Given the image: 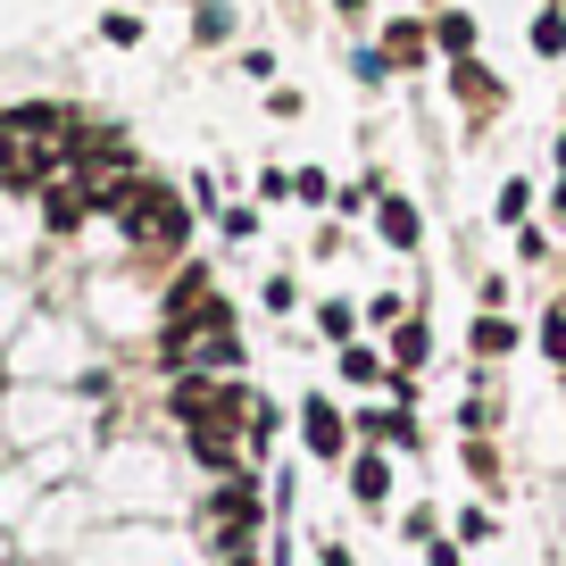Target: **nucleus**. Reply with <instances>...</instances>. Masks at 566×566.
Wrapping results in <instances>:
<instances>
[{"label":"nucleus","mask_w":566,"mask_h":566,"mask_svg":"<svg viewBox=\"0 0 566 566\" xmlns=\"http://www.w3.org/2000/svg\"><path fill=\"white\" fill-rule=\"evenodd\" d=\"M375 226H384V242H391V250H417V233H424L408 200H384V209H375Z\"/></svg>","instance_id":"obj_5"},{"label":"nucleus","mask_w":566,"mask_h":566,"mask_svg":"<svg viewBox=\"0 0 566 566\" xmlns=\"http://www.w3.org/2000/svg\"><path fill=\"white\" fill-rule=\"evenodd\" d=\"M384 59H391V67H417V59H424V25H391V34H384Z\"/></svg>","instance_id":"obj_9"},{"label":"nucleus","mask_w":566,"mask_h":566,"mask_svg":"<svg viewBox=\"0 0 566 566\" xmlns=\"http://www.w3.org/2000/svg\"><path fill=\"white\" fill-rule=\"evenodd\" d=\"M342 375H350V384H375L384 367H375V350H342Z\"/></svg>","instance_id":"obj_15"},{"label":"nucleus","mask_w":566,"mask_h":566,"mask_svg":"<svg viewBox=\"0 0 566 566\" xmlns=\"http://www.w3.org/2000/svg\"><path fill=\"white\" fill-rule=\"evenodd\" d=\"M350 492H358V500H367V509H384V492H391V467H384V459H375V450H367V459H358V467H350Z\"/></svg>","instance_id":"obj_8"},{"label":"nucleus","mask_w":566,"mask_h":566,"mask_svg":"<svg viewBox=\"0 0 566 566\" xmlns=\"http://www.w3.org/2000/svg\"><path fill=\"white\" fill-rule=\"evenodd\" d=\"M334 9H342V18H358V9H367V0H334Z\"/></svg>","instance_id":"obj_17"},{"label":"nucleus","mask_w":566,"mask_h":566,"mask_svg":"<svg viewBox=\"0 0 566 566\" xmlns=\"http://www.w3.org/2000/svg\"><path fill=\"white\" fill-rule=\"evenodd\" d=\"M475 350H483V358L516 350V325H509V317H483V325H475Z\"/></svg>","instance_id":"obj_12"},{"label":"nucleus","mask_w":566,"mask_h":566,"mask_svg":"<svg viewBox=\"0 0 566 566\" xmlns=\"http://www.w3.org/2000/svg\"><path fill=\"white\" fill-rule=\"evenodd\" d=\"M209 516H217V549H226V558H250V542H259V483L233 475Z\"/></svg>","instance_id":"obj_2"},{"label":"nucleus","mask_w":566,"mask_h":566,"mask_svg":"<svg viewBox=\"0 0 566 566\" xmlns=\"http://www.w3.org/2000/svg\"><path fill=\"white\" fill-rule=\"evenodd\" d=\"M433 42H442L450 59H467L475 51V18H467V9H442V18H433Z\"/></svg>","instance_id":"obj_7"},{"label":"nucleus","mask_w":566,"mask_h":566,"mask_svg":"<svg viewBox=\"0 0 566 566\" xmlns=\"http://www.w3.org/2000/svg\"><path fill=\"white\" fill-rule=\"evenodd\" d=\"M92 209H101V200H92V184H84V176H59V184H42V226H51V233H75Z\"/></svg>","instance_id":"obj_3"},{"label":"nucleus","mask_w":566,"mask_h":566,"mask_svg":"<svg viewBox=\"0 0 566 566\" xmlns=\"http://www.w3.org/2000/svg\"><path fill=\"white\" fill-rule=\"evenodd\" d=\"M558 167H566V134H558Z\"/></svg>","instance_id":"obj_18"},{"label":"nucleus","mask_w":566,"mask_h":566,"mask_svg":"<svg viewBox=\"0 0 566 566\" xmlns=\"http://www.w3.org/2000/svg\"><path fill=\"white\" fill-rule=\"evenodd\" d=\"M542 358H558V367H566V308H549V317H542Z\"/></svg>","instance_id":"obj_14"},{"label":"nucleus","mask_w":566,"mask_h":566,"mask_svg":"<svg viewBox=\"0 0 566 566\" xmlns=\"http://www.w3.org/2000/svg\"><path fill=\"white\" fill-rule=\"evenodd\" d=\"M226 566H250V558H226Z\"/></svg>","instance_id":"obj_20"},{"label":"nucleus","mask_w":566,"mask_h":566,"mask_svg":"<svg viewBox=\"0 0 566 566\" xmlns=\"http://www.w3.org/2000/svg\"><path fill=\"white\" fill-rule=\"evenodd\" d=\"M92 200L125 226L134 250H176L184 233H192V209H184L176 184H134V176H125V184H108V192H92Z\"/></svg>","instance_id":"obj_1"},{"label":"nucleus","mask_w":566,"mask_h":566,"mask_svg":"<svg viewBox=\"0 0 566 566\" xmlns=\"http://www.w3.org/2000/svg\"><path fill=\"white\" fill-rule=\"evenodd\" d=\"M533 51H542V59L566 51V18H558V9H542V18H533Z\"/></svg>","instance_id":"obj_11"},{"label":"nucleus","mask_w":566,"mask_h":566,"mask_svg":"<svg viewBox=\"0 0 566 566\" xmlns=\"http://www.w3.org/2000/svg\"><path fill=\"white\" fill-rule=\"evenodd\" d=\"M450 84L467 92V108H500V84H492V67H475V59H459V67H450Z\"/></svg>","instance_id":"obj_6"},{"label":"nucleus","mask_w":566,"mask_h":566,"mask_svg":"<svg viewBox=\"0 0 566 566\" xmlns=\"http://www.w3.org/2000/svg\"><path fill=\"white\" fill-rule=\"evenodd\" d=\"M391 358H400V367H424V325H400V334H391Z\"/></svg>","instance_id":"obj_13"},{"label":"nucleus","mask_w":566,"mask_h":566,"mask_svg":"<svg viewBox=\"0 0 566 566\" xmlns=\"http://www.w3.org/2000/svg\"><path fill=\"white\" fill-rule=\"evenodd\" d=\"M525 209H533V184H525V176H516V184H500V209H492L500 226H525Z\"/></svg>","instance_id":"obj_10"},{"label":"nucleus","mask_w":566,"mask_h":566,"mask_svg":"<svg viewBox=\"0 0 566 566\" xmlns=\"http://www.w3.org/2000/svg\"><path fill=\"white\" fill-rule=\"evenodd\" d=\"M101 34L108 42H142V18H125V9H117V18H101Z\"/></svg>","instance_id":"obj_16"},{"label":"nucleus","mask_w":566,"mask_h":566,"mask_svg":"<svg viewBox=\"0 0 566 566\" xmlns=\"http://www.w3.org/2000/svg\"><path fill=\"white\" fill-rule=\"evenodd\" d=\"M301 442L317 450V459H342V442H350L342 408H325V400H301Z\"/></svg>","instance_id":"obj_4"},{"label":"nucleus","mask_w":566,"mask_h":566,"mask_svg":"<svg viewBox=\"0 0 566 566\" xmlns=\"http://www.w3.org/2000/svg\"><path fill=\"white\" fill-rule=\"evenodd\" d=\"M558 217H566V184H558Z\"/></svg>","instance_id":"obj_19"}]
</instances>
